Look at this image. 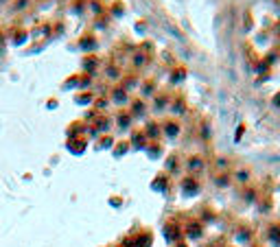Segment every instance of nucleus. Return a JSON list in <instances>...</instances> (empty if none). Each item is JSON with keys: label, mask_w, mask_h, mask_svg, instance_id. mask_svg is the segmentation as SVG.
Listing matches in <instances>:
<instances>
[{"label": "nucleus", "mask_w": 280, "mask_h": 247, "mask_svg": "<svg viewBox=\"0 0 280 247\" xmlns=\"http://www.w3.org/2000/svg\"><path fill=\"white\" fill-rule=\"evenodd\" d=\"M167 134H169V136L178 134V125H169V127H167Z\"/></svg>", "instance_id": "obj_1"}]
</instances>
